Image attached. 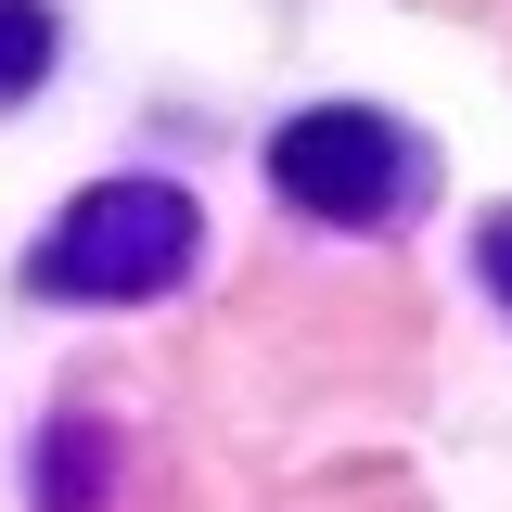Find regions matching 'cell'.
<instances>
[{
	"instance_id": "6da1fadb",
	"label": "cell",
	"mask_w": 512,
	"mask_h": 512,
	"mask_svg": "<svg viewBox=\"0 0 512 512\" xmlns=\"http://www.w3.org/2000/svg\"><path fill=\"white\" fill-rule=\"evenodd\" d=\"M180 256H192V205L167 180H116V192H90L64 218L39 282L52 295H154V282H180Z\"/></svg>"
},
{
	"instance_id": "7a4b0ae2",
	"label": "cell",
	"mask_w": 512,
	"mask_h": 512,
	"mask_svg": "<svg viewBox=\"0 0 512 512\" xmlns=\"http://www.w3.org/2000/svg\"><path fill=\"white\" fill-rule=\"evenodd\" d=\"M269 180L295 192V205H320V218H384L397 180H410V154H397L384 116H346V103H333V116H295V128H282Z\"/></svg>"
},
{
	"instance_id": "3957f363",
	"label": "cell",
	"mask_w": 512,
	"mask_h": 512,
	"mask_svg": "<svg viewBox=\"0 0 512 512\" xmlns=\"http://www.w3.org/2000/svg\"><path fill=\"white\" fill-rule=\"evenodd\" d=\"M39 64H52V13L39 0H0V90H39Z\"/></svg>"
},
{
	"instance_id": "277c9868",
	"label": "cell",
	"mask_w": 512,
	"mask_h": 512,
	"mask_svg": "<svg viewBox=\"0 0 512 512\" xmlns=\"http://www.w3.org/2000/svg\"><path fill=\"white\" fill-rule=\"evenodd\" d=\"M90 461H103V448L64 423V436H52V474H39V500H52V512H90Z\"/></svg>"
},
{
	"instance_id": "5b68a950",
	"label": "cell",
	"mask_w": 512,
	"mask_h": 512,
	"mask_svg": "<svg viewBox=\"0 0 512 512\" xmlns=\"http://www.w3.org/2000/svg\"><path fill=\"white\" fill-rule=\"evenodd\" d=\"M487 269H500V295H512V218H487Z\"/></svg>"
}]
</instances>
